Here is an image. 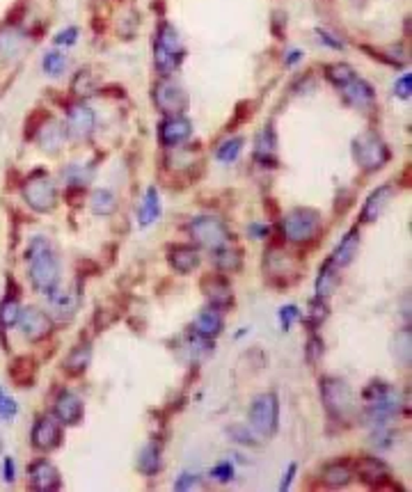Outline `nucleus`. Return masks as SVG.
Here are the masks:
<instances>
[{
    "label": "nucleus",
    "instance_id": "obj_11",
    "mask_svg": "<svg viewBox=\"0 0 412 492\" xmlns=\"http://www.w3.org/2000/svg\"><path fill=\"white\" fill-rule=\"evenodd\" d=\"M190 133H192V124L183 115H172V117H168L158 126V138H161L165 147L183 145V142L190 138Z\"/></svg>",
    "mask_w": 412,
    "mask_h": 492
},
{
    "label": "nucleus",
    "instance_id": "obj_15",
    "mask_svg": "<svg viewBox=\"0 0 412 492\" xmlns=\"http://www.w3.org/2000/svg\"><path fill=\"white\" fill-rule=\"evenodd\" d=\"M202 291L206 293V298L211 300L213 307H218V309H222V307H229L233 303V293H231V286L227 282L225 277L220 275H209L202 279Z\"/></svg>",
    "mask_w": 412,
    "mask_h": 492
},
{
    "label": "nucleus",
    "instance_id": "obj_50",
    "mask_svg": "<svg viewBox=\"0 0 412 492\" xmlns=\"http://www.w3.org/2000/svg\"><path fill=\"white\" fill-rule=\"evenodd\" d=\"M295 462H291L288 465V469H286V474H284V481H282V485H279V490H286L288 485H291V481H293V474H295Z\"/></svg>",
    "mask_w": 412,
    "mask_h": 492
},
{
    "label": "nucleus",
    "instance_id": "obj_22",
    "mask_svg": "<svg viewBox=\"0 0 412 492\" xmlns=\"http://www.w3.org/2000/svg\"><path fill=\"white\" fill-rule=\"evenodd\" d=\"M170 263L176 272L188 275L199 266V250L192 248V245H179V248L170 252Z\"/></svg>",
    "mask_w": 412,
    "mask_h": 492
},
{
    "label": "nucleus",
    "instance_id": "obj_14",
    "mask_svg": "<svg viewBox=\"0 0 412 492\" xmlns=\"http://www.w3.org/2000/svg\"><path fill=\"white\" fill-rule=\"evenodd\" d=\"M27 474H30V485L34 490H58L60 488V474L55 469V465H51L48 460H37L27 467Z\"/></svg>",
    "mask_w": 412,
    "mask_h": 492
},
{
    "label": "nucleus",
    "instance_id": "obj_51",
    "mask_svg": "<svg viewBox=\"0 0 412 492\" xmlns=\"http://www.w3.org/2000/svg\"><path fill=\"white\" fill-rule=\"evenodd\" d=\"M321 339H312V341H309V353H312V360H316V358H319V355H321Z\"/></svg>",
    "mask_w": 412,
    "mask_h": 492
},
{
    "label": "nucleus",
    "instance_id": "obj_45",
    "mask_svg": "<svg viewBox=\"0 0 412 492\" xmlns=\"http://www.w3.org/2000/svg\"><path fill=\"white\" fill-rule=\"evenodd\" d=\"M174 488L176 490H197V488H204V483L199 481V476H195V474H183V476H179Z\"/></svg>",
    "mask_w": 412,
    "mask_h": 492
},
{
    "label": "nucleus",
    "instance_id": "obj_49",
    "mask_svg": "<svg viewBox=\"0 0 412 492\" xmlns=\"http://www.w3.org/2000/svg\"><path fill=\"white\" fill-rule=\"evenodd\" d=\"M319 35H321V42H323V44L332 46V49H343V42H339V39H334V35H330V32L319 30Z\"/></svg>",
    "mask_w": 412,
    "mask_h": 492
},
{
    "label": "nucleus",
    "instance_id": "obj_33",
    "mask_svg": "<svg viewBox=\"0 0 412 492\" xmlns=\"http://www.w3.org/2000/svg\"><path fill=\"white\" fill-rule=\"evenodd\" d=\"M137 467H140V471H144V474H156L158 469H161V449L156 447L154 442L147 444L142 451H140V460H137Z\"/></svg>",
    "mask_w": 412,
    "mask_h": 492
},
{
    "label": "nucleus",
    "instance_id": "obj_42",
    "mask_svg": "<svg viewBox=\"0 0 412 492\" xmlns=\"http://www.w3.org/2000/svg\"><path fill=\"white\" fill-rule=\"evenodd\" d=\"M16 412H19L16 401L10 399V396L3 392V387H0V419H12Z\"/></svg>",
    "mask_w": 412,
    "mask_h": 492
},
{
    "label": "nucleus",
    "instance_id": "obj_25",
    "mask_svg": "<svg viewBox=\"0 0 412 492\" xmlns=\"http://www.w3.org/2000/svg\"><path fill=\"white\" fill-rule=\"evenodd\" d=\"M220 330H222V314H220L218 307H209V309H204L195 318V332L206 339L216 337V334H220Z\"/></svg>",
    "mask_w": 412,
    "mask_h": 492
},
{
    "label": "nucleus",
    "instance_id": "obj_13",
    "mask_svg": "<svg viewBox=\"0 0 412 492\" xmlns=\"http://www.w3.org/2000/svg\"><path fill=\"white\" fill-rule=\"evenodd\" d=\"M62 440V430L53 417H41L32 428V444L41 451L55 449Z\"/></svg>",
    "mask_w": 412,
    "mask_h": 492
},
{
    "label": "nucleus",
    "instance_id": "obj_30",
    "mask_svg": "<svg viewBox=\"0 0 412 492\" xmlns=\"http://www.w3.org/2000/svg\"><path fill=\"white\" fill-rule=\"evenodd\" d=\"M154 53H156L154 56L156 58V69L161 73H165V76L172 73L179 65H181V51H172V49H165V46H161V44H156Z\"/></svg>",
    "mask_w": 412,
    "mask_h": 492
},
{
    "label": "nucleus",
    "instance_id": "obj_12",
    "mask_svg": "<svg viewBox=\"0 0 412 492\" xmlns=\"http://www.w3.org/2000/svg\"><path fill=\"white\" fill-rule=\"evenodd\" d=\"M96 126V115L87 106H73L67 115V133L73 138H87Z\"/></svg>",
    "mask_w": 412,
    "mask_h": 492
},
{
    "label": "nucleus",
    "instance_id": "obj_52",
    "mask_svg": "<svg viewBox=\"0 0 412 492\" xmlns=\"http://www.w3.org/2000/svg\"><path fill=\"white\" fill-rule=\"evenodd\" d=\"M229 433L231 435H238L240 440H236V442H243V444H252V437L245 433V430H240V428H229Z\"/></svg>",
    "mask_w": 412,
    "mask_h": 492
},
{
    "label": "nucleus",
    "instance_id": "obj_48",
    "mask_svg": "<svg viewBox=\"0 0 412 492\" xmlns=\"http://www.w3.org/2000/svg\"><path fill=\"white\" fill-rule=\"evenodd\" d=\"M211 474L216 476L218 481H229V478L233 476V467H231L229 462H218L216 467H213Z\"/></svg>",
    "mask_w": 412,
    "mask_h": 492
},
{
    "label": "nucleus",
    "instance_id": "obj_31",
    "mask_svg": "<svg viewBox=\"0 0 412 492\" xmlns=\"http://www.w3.org/2000/svg\"><path fill=\"white\" fill-rule=\"evenodd\" d=\"M410 346H412V334H410L408 327H405V330L398 332L394 337V341H391V353H394L398 364H403V366L410 364V355H412Z\"/></svg>",
    "mask_w": 412,
    "mask_h": 492
},
{
    "label": "nucleus",
    "instance_id": "obj_54",
    "mask_svg": "<svg viewBox=\"0 0 412 492\" xmlns=\"http://www.w3.org/2000/svg\"><path fill=\"white\" fill-rule=\"evenodd\" d=\"M250 236L264 238L266 236V227H264V224H250Z\"/></svg>",
    "mask_w": 412,
    "mask_h": 492
},
{
    "label": "nucleus",
    "instance_id": "obj_55",
    "mask_svg": "<svg viewBox=\"0 0 412 492\" xmlns=\"http://www.w3.org/2000/svg\"><path fill=\"white\" fill-rule=\"evenodd\" d=\"M300 58H302V53H300V51H291V53H286V65H295Z\"/></svg>",
    "mask_w": 412,
    "mask_h": 492
},
{
    "label": "nucleus",
    "instance_id": "obj_41",
    "mask_svg": "<svg viewBox=\"0 0 412 492\" xmlns=\"http://www.w3.org/2000/svg\"><path fill=\"white\" fill-rule=\"evenodd\" d=\"M62 176L67 179V186H80V183H87L89 179L87 169L80 165H69L65 172H62Z\"/></svg>",
    "mask_w": 412,
    "mask_h": 492
},
{
    "label": "nucleus",
    "instance_id": "obj_35",
    "mask_svg": "<svg viewBox=\"0 0 412 492\" xmlns=\"http://www.w3.org/2000/svg\"><path fill=\"white\" fill-rule=\"evenodd\" d=\"M273 154H275V133L271 126H266L257 138V159L271 163Z\"/></svg>",
    "mask_w": 412,
    "mask_h": 492
},
{
    "label": "nucleus",
    "instance_id": "obj_17",
    "mask_svg": "<svg viewBox=\"0 0 412 492\" xmlns=\"http://www.w3.org/2000/svg\"><path fill=\"white\" fill-rule=\"evenodd\" d=\"M339 90L343 94V99L355 108H369L371 104H374V97H376L374 87H371L367 80H362L357 76L353 80H348L343 87H339Z\"/></svg>",
    "mask_w": 412,
    "mask_h": 492
},
{
    "label": "nucleus",
    "instance_id": "obj_39",
    "mask_svg": "<svg viewBox=\"0 0 412 492\" xmlns=\"http://www.w3.org/2000/svg\"><path fill=\"white\" fill-rule=\"evenodd\" d=\"M19 316H21V307L16 300H5V303H0V323L5 327H12L19 323Z\"/></svg>",
    "mask_w": 412,
    "mask_h": 492
},
{
    "label": "nucleus",
    "instance_id": "obj_5",
    "mask_svg": "<svg viewBox=\"0 0 412 492\" xmlns=\"http://www.w3.org/2000/svg\"><path fill=\"white\" fill-rule=\"evenodd\" d=\"M250 423L259 435H273L279 423V401L273 392L254 396L250 406Z\"/></svg>",
    "mask_w": 412,
    "mask_h": 492
},
{
    "label": "nucleus",
    "instance_id": "obj_40",
    "mask_svg": "<svg viewBox=\"0 0 412 492\" xmlns=\"http://www.w3.org/2000/svg\"><path fill=\"white\" fill-rule=\"evenodd\" d=\"M65 65H67V60L58 51H48L44 56V62H41V67H44V71L48 76H60V73L65 71Z\"/></svg>",
    "mask_w": 412,
    "mask_h": 492
},
{
    "label": "nucleus",
    "instance_id": "obj_10",
    "mask_svg": "<svg viewBox=\"0 0 412 492\" xmlns=\"http://www.w3.org/2000/svg\"><path fill=\"white\" fill-rule=\"evenodd\" d=\"M19 323H21V330L25 334V339H30V341L44 339L46 334H51V327H53L48 314L37 309V307H27V309L21 312Z\"/></svg>",
    "mask_w": 412,
    "mask_h": 492
},
{
    "label": "nucleus",
    "instance_id": "obj_2",
    "mask_svg": "<svg viewBox=\"0 0 412 492\" xmlns=\"http://www.w3.org/2000/svg\"><path fill=\"white\" fill-rule=\"evenodd\" d=\"M321 396L325 403L328 412L339 421L353 419L355 414V396L353 389L348 387V382L339 378H323L321 380Z\"/></svg>",
    "mask_w": 412,
    "mask_h": 492
},
{
    "label": "nucleus",
    "instance_id": "obj_3",
    "mask_svg": "<svg viewBox=\"0 0 412 492\" xmlns=\"http://www.w3.org/2000/svg\"><path fill=\"white\" fill-rule=\"evenodd\" d=\"M353 159L362 169L376 172L389 161V149L376 133H362L353 140Z\"/></svg>",
    "mask_w": 412,
    "mask_h": 492
},
{
    "label": "nucleus",
    "instance_id": "obj_27",
    "mask_svg": "<svg viewBox=\"0 0 412 492\" xmlns=\"http://www.w3.org/2000/svg\"><path fill=\"white\" fill-rule=\"evenodd\" d=\"M158 215H161V200H158L156 188H149L140 204V211H137V222L140 227H149Z\"/></svg>",
    "mask_w": 412,
    "mask_h": 492
},
{
    "label": "nucleus",
    "instance_id": "obj_18",
    "mask_svg": "<svg viewBox=\"0 0 412 492\" xmlns=\"http://www.w3.org/2000/svg\"><path fill=\"white\" fill-rule=\"evenodd\" d=\"M67 128L60 124V121H55V119H48L44 126L37 131V145L44 149V152H60V147L65 145V140H67Z\"/></svg>",
    "mask_w": 412,
    "mask_h": 492
},
{
    "label": "nucleus",
    "instance_id": "obj_37",
    "mask_svg": "<svg viewBox=\"0 0 412 492\" xmlns=\"http://www.w3.org/2000/svg\"><path fill=\"white\" fill-rule=\"evenodd\" d=\"M213 261H216L220 270H236L240 266V252L220 248V250H216V255H213Z\"/></svg>",
    "mask_w": 412,
    "mask_h": 492
},
{
    "label": "nucleus",
    "instance_id": "obj_16",
    "mask_svg": "<svg viewBox=\"0 0 412 492\" xmlns=\"http://www.w3.org/2000/svg\"><path fill=\"white\" fill-rule=\"evenodd\" d=\"M82 412H85V408H82V401L76 396L73 392H62L58 396V401H55V417L62 421V423H78L82 419Z\"/></svg>",
    "mask_w": 412,
    "mask_h": 492
},
{
    "label": "nucleus",
    "instance_id": "obj_24",
    "mask_svg": "<svg viewBox=\"0 0 412 492\" xmlns=\"http://www.w3.org/2000/svg\"><path fill=\"white\" fill-rule=\"evenodd\" d=\"M48 303H51V309L55 312V316L60 318H71L73 312L78 309V296L71 291L53 289L48 293Z\"/></svg>",
    "mask_w": 412,
    "mask_h": 492
},
{
    "label": "nucleus",
    "instance_id": "obj_19",
    "mask_svg": "<svg viewBox=\"0 0 412 492\" xmlns=\"http://www.w3.org/2000/svg\"><path fill=\"white\" fill-rule=\"evenodd\" d=\"M357 474L364 483L374 485V488H380L385 478H389V471L385 467V462H380L374 456H362V460L357 462Z\"/></svg>",
    "mask_w": 412,
    "mask_h": 492
},
{
    "label": "nucleus",
    "instance_id": "obj_38",
    "mask_svg": "<svg viewBox=\"0 0 412 492\" xmlns=\"http://www.w3.org/2000/svg\"><path fill=\"white\" fill-rule=\"evenodd\" d=\"M240 147H243V138H229V140H225L222 145L218 147L216 159H218L220 163H231V161L240 154Z\"/></svg>",
    "mask_w": 412,
    "mask_h": 492
},
{
    "label": "nucleus",
    "instance_id": "obj_36",
    "mask_svg": "<svg viewBox=\"0 0 412 492\" xmlns=\"http://www.w3.org/2000/svg\"><path fill=\"white\" fill-rule=\"evenodd\" d=\"M325 76H328V80L332 85H336V87H343L348 83V80H353L355 78V71L350 69L348 65H343V62H336V65H330L328 69H325Z\"/></svg>",
    "mask_w": 412,
    "mask_h": 492
},
{
    "label": "nucleus",
    "instance_id": "obj_34",
    "mask_svg": "<svg viewBox=\"0 0 412 492\" xmlns=\"http://www.w3.org/2000/svg\"><path fill=\"white\" fill-rule=\"evenodd\" d=\"M89 358H92V348L89 346H78L76 351L69 353V358L65 360V368L69 373H80L85 371L89 364Z\"/></svg>",
    "mask_w": 412,
    "mask_h": 492
},
{
    "label": "nucleus",
    "instance_id": "obj_44",
    "mask_svg": "<svg viewBox=\"0 0 412 492\" xmlns=\"http://www.w3.org/2000/svg\"><path fill=\"white\" fill-rule=\"evenodd\" d=\"M298 318H300V312H298V307L295 305H286V307H282L279 309V320H282V327H284V330H288V327H291Z\"/></svg>",
    "mask_w": 412,
    "mask_h": 492
},
{
    "label": "nucleus",
    "instance_id": "obj_4",
    "mask_svg": "<svg viewBox=\"0 0 412 492\" xmlns=\"http://www.w3.org/2000/svg\"><path fill=\"white\" fill-rule=\"evenodd\" d=\"M364 401H367L369 417L376 423H382L387 417L396 414L401 408V396L391 389L387 382H371L364 389Z\"/></svg>",
    "mask_w": 412,
    "mask_h": 492
},
{
    "label": "nucleus",
    "instance_id": "obj_43",
    "mask_svg": "<svg viewBox=\"0 0 412 492\" xmlns=\"http://www.w3.org/2000/svg\"><path fill=\"white\" fill-rule=\"evenodd\" d=\"M325 316H328V305L323 303V298L314 300V303H312V312H307V320H309L312 325H319L321 320H325Z\"/></svg>",
    "mask_w": 412,
    "mask_h": 492
},
{
    "label": "nucleus",
    "instance_id": "obj_6",
    "mask_svg": "<svg viewBox=\"0 0 412 492\" xmlns=\"http://www.w3.org/2000/svg\"><path fill=\"white\" fill-rule=\"evenodd\" d=\"M190 234L192 238L204 245V248H211V250H220L225 248L227 243H229V229H227V224L220 220V218H213V215H199L192 220L190 224Z\"/></svg>",
    "mask_w": 412,
    "mask_h": 492
},
{
    "label": "nucleus",
    "instance_id": "obj_21",
    "mask_svg": "<svg viewBox=\"0 0 412 492\" xmlns=\"http://www.w3.org/2000/svg\"><path fill=\"white\" fill-rule=\"evenodd\" d=\"M357 250H360V234H357V229H353L341 238V243L336 245V250L332 252V259H330V261H332L336 268H346V266L353 263Z\"/></svg>",
    "mask_w": 412,
    "mask_h": 492
},
{
    "label": "nucleus",
    "instance_id": "obj_26",
    "mask_svg": "<svg viewBox=\"0 0 412 492\" xmlns=\"http://www.w3.org/2000/svg\"><path fill=\"white\" fill-rule=\"evenodd\" d=\"M339 286V272H336V266L332 261L323 263V268L316 277V296L325 300L328 296H332Z\"/></svg>",
    "mask_w": 412,
    "mask_h": 492
},
{
    "label": "nucleus",
    "instance_id": "obj_29",
    "mask_svg": "<svg viewBox=\"0 0 412 492\" xmlns=\"http://www.w3.org/2000/svg\"><path fill=\"white\" fill-rule=\"evenodd\" d=\"M89 207L96 215H113L115 209H117V197L113 190H106V188H99L92 193V202H89Z\"/></svg>",
    "mask_w": 412,
    "mask_h": 492
},
{
    "label": "nucleus",
    "instance_id": "obj_53",
    "mask_svg": "<svg viewBox=\"0 0 412 492\" xmlns=\"http://www.w3.org/2000/svg\"><path fill=\"white\" fill-rule=\"evenodd\" d=\"M5 481H14V462L12 458H5Z\"/></svg>",
    "mask_w": 412,
    "mask_h": 492
},
{
    "label": "nucleus",
    "instance_id": "obj_8",
    "mask_svg": "<svg viewBox=\"0 0 412 492\" xmlns=\"http://www.w3.org/2000/svg\"><path fill=\"white\" fill-rule=\"evenodd\" d=\"M23 200L39 213H48V211H53L58 195H55V186L51 181L44 179V176H34V179L25 181Z\"/></svg>",
    "mask_w": 412,
    "mask_h": 492
},
{
    "label": "nucleus",
    "instance_id": "obj_28",
    "mask_svg": "<svg viewBox=\"0 0 412 492\" xmlns=\"http://www.w3.org/2000/svg\"><path fill=\"white\" fill-rule=\"evenodd\" d=\"M10 375L12 380L16 382L21 387H27L30 382L34 380V362L32 358H16L12 362V368H10Z\"/></svg>",
    "mask_w": 412,
    "mask_h": 492
},
{
    "label": "nucleus",
    "instance_id": "obj_20",
    "mask_svg": "<svg viewBox=\"0 0 412 492\" xmlns=\"http://www.w3.org/2000/svg\"><path fill=\"white\" fill-rule=\"evenodd\" d=\"M389 200H391V186L376 188L374 193L367 197V202H364L360 218H362L364 222H376L378 218H380L382 211H385V207H387Z\"/></svg>",
    "mask_w": 412,
    "mask_h": 492
},
{
    "label": "nucleus",
    "instance_id": "obj_23",
    "mask_svg": "<svg viewBox=\"0 0 412 492\" xmlns=\"http://www.w3.org/2000/svg\"><path fill=\"white\" fill-rule=\"evenodd\" d=\"M25 49V37L23 32L16 28H3L0 30V58L14 60L19 58Z\"/></svg>",
    "mask_w": 412,
    "mask_h": 492
},
{
    "label": "nucleus",
    "instance_id": "obj_47",
    "mask_svg": "<svg viewBox=\"0 0 412 492\" xmlns=\"http://www.w3.org/2000/svg\"><path fill=\"white\" fill-rule=\"evenodd\" d=\"M76 37H78V28H65L55 35V44L58 46H71V44H76Z\"/></svg>",
    "mask_w": 412,
    "mask_h": 492
},
{
    "label": "nucleus",
    "instance_id": "obj_9",
    "mask_svg": "<svg viewBox=\"0 0 412 492\" xmlns=\"http://www.w3.org/2000/svg\"><path fill=\"white\" fill-rule=\"evenodd\" d=\"M156 106L161 108L165 115H181L188 106V94L183 92L181 85L172 83V80H163L156 85L154 92Z\"/></svg>",
    "mask_w": 412,
    "mask_h": 492
},
{
    "label": "nucleus",
    "instance_id": "obj_7",
    "mask_svg": "<svg viewBox=\"0 0 412 492\" xmlns=\"http://www.w3.org/2000/svg\"><path fill=\"white\" fill-rule=\"evenodd\" d=\"M319 222L321 215L314 209H293L284 218V234L293 243L309 241L319 231Z\"/></svg>",
    "mask_w": 412,
    "mask_h": 492
},
{
    "label": "nucleus",
    "instance_id": "obj_32",
    "mask_svg": "<svg viewBox=\"0 0 412 492\" xmlns=\"http://www.w3.org/2000/svg\"><path fill=\"white\" fill-rule=\"evenodd\" d=\"M323 481H325V485H330V488H343V485H348L350 481V469L343 462H332L323 469Z\"/></svg>",
    "mask_w": 412,
    "mask_h": 492
},
{
    "label": "nucleus",
    "instance_id": "obj_46",
    "mask_svg": "<svg viewBox=\"0 0 412 492\" xmlns=\"http://www.w3.org/2000/svg\"><path fill=\"white\" fill-rule=\"evenodd\" d=\"M410 92H412V76L410 73H403V76L396 80L394 94L396 97H401V99H410Z\"/></svg>",
    "mask_w": 412,
    "mask_h": 492
},
{
    "label": "nucleus",
    "instance_id": "obj_1",
    "mask_svg": "<svg viewBox=\"0 0 412 492\" xmlns=\"http://www.w3.org/2000/svg\"><path fill=\"white\" fill-rule=\"evenodd\" d=\"M27 272H30V282L37 291L51 293L53 289H58L60 261L53 248L41 236L34 238L27 250Z\"/></svg>",
    "mask_w": 412,
    "mask_h": 492
}]
</instances>
